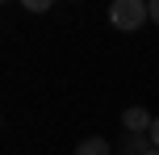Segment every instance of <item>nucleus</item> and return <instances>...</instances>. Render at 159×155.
I'll return each instance as SVG.
<instances>
[{
  "label": "nucleus",
  "instance_id": "f257e3e1",
  "mask_svg": "<svg viewBox=\"0 0 159 155\" xmlns=\"http://www.w3.org/2000/svg\"><path fill=\"white\" fill-rule=\"evenodd\" d=\"M109 21L117 25V30L134 34V30H143V25L151 21V4H147V0H113Z\"/></svg>",
  "mask_w": 159,
  "mask_h": 155
},
{
  "label": "nucleus",
  "instance_id": "f03ea898",
  "mask_svg": "<svg viewBox=\"0 0 159 155\" xmlns=\"http://www.w3.org/2000/svg\"><path fill=\"white\" fill-rule=\"evenodd\" d=\"M121 126H126V134H151L155 113H151L147 105H130L126 113H121Z\"/></svg>",
  "mask_w": 159,
  "mask_h": 155
},
{
  "label": "nucleus",
  "instance_id": "7ed1b4c3",
  "mask_svg": "<svg viewBox=\"0 0 159 155\" xmlns=\"http://www.w3.org/2000/svg\"><path fill=\"white\" fill-rule=\"evenodd\" d=\"M147 151H151L147 134H121V143H117V155H147Z\"/></svg>",
  "mask_w": 159,
  "mask_h": 155
},
{
  "label": "nucleus",
  "instance_id": "20e7f679",
  "mask_svg": "<svg viewBox=\"0 0 159 155\" xmlns=\"http://www.w3.org/2000/svg\"><path fill=\"white\" fill-rule=\"evenodd\" d=\"M75 155H113V147L101 139V134H92V139H84V143L75 147Z\"/></svg>",
  "mask_w": 159,
  "mask_h": 155
},
{
  "label": "nucleus",
  "instance_id": "39448f33",
  "mask_svg": "<svg viewBox=\"0 0 159 155\" xmlns=\"http://www.w3.org/2000/svg\"><path fill=\"white\" fill-rule=\"evenodd\" d=\"M25 8H30V13H46L50 0H25Z\"/></svg>",
  "mask_w": 159,
  "mask_h": 155
},
{
  "label": "nucleus",
  "instance_id": "423d86ee",
  "mask_svg": "<svg viewBox=\"0 0 159 155\" xmlns=\"http://www.w3.org/2000/svg\"><path fill=\"white\" fill-rule=\"evenodd\" d=\"M147 139H151V147L159 151V117H155V126H151V134H147Z\"/></svg>",
  "mask_w": 159,
  "mask_h": 155
},
{
  "label": "nucleus",
  "instance_id": "0eeeda50",
  "mask_svg": "<svg viewBox=\"0 0 159 155\" xmlns=\"http://www.w3.org/2000/svg\"><path fill=\"white\" fill-rule=\"evenodd\" d=\"M151 21L159 25V0H151Z\"/></svg>",
  "mask_w": 159,
  "mask_h": 155
},
{
  "label": "nucleus",
  "instance_id": "6e6552de",
  "mask_svg": "<svg viewBox=\"0 0 159 155\" xmlns=\"http://www.w3.org/2000/svg\"><path fill=\"white\" fill-rule=\"evenodd\" d=\"M147 155H159V151H155V147H151V151H147Z\"/></svg>",
  "mask_w": 159,
  "mask_h": 155
}]
</instances>
